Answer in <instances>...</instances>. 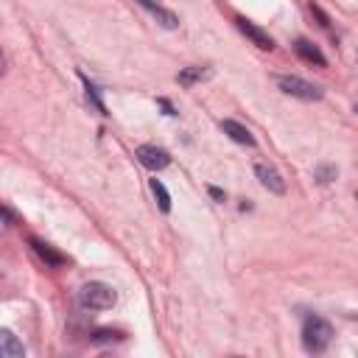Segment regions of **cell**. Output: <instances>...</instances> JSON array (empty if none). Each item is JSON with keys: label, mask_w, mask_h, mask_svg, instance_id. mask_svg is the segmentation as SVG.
I'll return each mask as SVG.
<instances>
[{"label": "cell", "mask_w": 358, "mask_h": 358, "mask_svg": "<svg viewBox=\"0 0 358 358\" xmlns=\"http://www.w3.org/2000/svg\"><path fill=\"white\" fill-rule=\"evenodd\" d=\"M235 25H238V31H241L243 36H249L260 50H271V48H274V39H271L263 28H257L255 22H249V20H243V17H235Z\"/></svg>", "instance_id": "cell-5"}, {"label": "cell", "mask_w": 358, "mask_h": 358, "mask_svg": "<svg viewBox=\"0 0 358 358\" xmlns=\"http://www.w3.org/2000/svg\"><path fill=\"white\" fill-rule=\"evenodd\" d=\"M117 338H120L117 330H95V333L90 336L92 344H109V341H117Z\"/></svg>", "instance_id": "cell-14"}, {"label": "cell", "mask_w": 358, "mask_h": 358, "mask_svg": "<svg viewBox=\"0 0 358 358\" xmlns=\"http://www.w3.org/2000/svg\"><path fill=\"white\" fill-rule=\"evenodd\" d=\"M134 157H137L148 171H162V168H168V162H171V154H168L165 148H157V145H140V148L134 151Z\"/></svg>", "instance_id": "cell-4"}, {"label": "cell", "mask_w": 358, "mask_h": 358, "mask_svg": "<svg viewBox=\"0 0 358 358\" xmlns=\"http://www.w3.org/2000/svg\"><path fill=\"white\" fill-rule=\"evenodd\" d=\"M277 87L285 92V95H294L299 101H319L322 98V87L299 78V76H277Z\"/></svg>", "instance_id": "cell-3"}, {"label": "cell", "mask_w": 358, "mask_h": 358, "mask_svg": "<svg viewBox=\"0 0 358 358\" xmlns=\"http://www.w3.org/2000/svg\"><path fill=\"white\" fill-rule=\"evenodd\" d=\"M221 129H224L235 143H241V145H255V137H252L249 129L241 126L238 120H221Z\"/></svg>", "instance_id": "cell-9"}, {"label": "cell", "mask_w": 358, "mask_h": 358, "mask_svg": "<svg viewBox=\"0 0 358 358\" xmlns=\"http://www.w3.org/2000/svg\"><path fill=\"white\" fill-rule=\"evenodd\" d=\"M210 196H213L215 201H224V190H221V187H210Z\"/></svg>", "instance_id": "cell-17"}, {"label": "cell", "mask_w": 358, "mask_h": 358, "mask_svg": "<svg viewBox=\"0 0 358 358\" xmlns=\"http://www.w3.org/2000/svg\"><path fill=\"white\" fill-rule=\"evenodd\" d=\"M115 288L106 285V282H87L81 285L78 291V305L87 308V310H106L115 305Z\"/></svg>", "instance_id": "cell-2"}, {"label": "cell", "mask_w": 358, "mask_h": 358, "mask_svg": "<svg viewBox=\"0 0 358 358\" xmlns=\"http://www.w3.org/2000/svg\"><path fill=\"white\" fill-rule=\"evenodd\" d=\"M294 50H296L305 62H310V64H319V67H324V64H327L324 53H322L313 42H308V39H296V42H294Z\"/></svg>", "instance_id": "cell-7"}, {"label": "cell", "mask_w": 358, "mask_h": 358, "mask_svg": "<svg viewBox=\"0 0 358 358\" xmlns=\"http://www.w3.org/2000/svg\"><path fill=\"white\" fill-rule=\"evenodd\" d=\"M316 179H319L322 185H327L330 179H336V168H333V165H319V168H316Z\"/></svg>", "instance_id": "cell-16"}, {"label": "cell", "mask_w": 358, "mask_h": 358, "mask_svg": "<svg viewBox=\"0 0 358 358\" xmlns=\"http://www.w3.org/2000/svg\"><path fill=\"white\" fill-rule=\"evenodd\" d=\"M159 106H162V109H165V112H168V115H176V112H173V106H171V103H168V101H165V98H159Z\"/></svg>", "instance_id": "cell-18"}, {"label": "cell", "mask_w": 358, "mask_h": 358, "mask_svg": "<svg viewBox=\"0 0 358 358\" xmlns=\"http://www.w3.org/2000/svg\"><path fill=\"white\" fill-rule=\"evenodd\" d=\"M84 87H87V98H90V101L95 103V109L106 115V109H103V103H101V95H98V87H95L92 81H87V78H84Z\"/></svg>", "instance_id": "cell-15"}, {"label": "cell", "mask_w": 358, "mask_h": 358, "mask_svg": "<svg viewBox=\"0 0 358 358\" xmlns=\"http://www.w3.org/2000/svg\"><path fill=\"white\" fill-rule=\"evenodd\" d=\"M151 190H154V196H157V201H159V210L168 213V210H171V196H168L165 185H162L159 179H151Z\"/></svg>", "instance_id": "cell-13"}, {"label": "cell", "mask_w": 358, "mask_h": 358, "mask_svg": "<svg viewBox=\"0 0 358 358\" xmlns=\"http://www.w3.org/2000/svg\"><path fill=\"white\" fill-rule=\"evenodd\" d=\"M0 355H3V358H22V355H25L22 344H20L8 330L0 333Z\"/></svg>", "instance_id": "cell-11"}, {"label": "cell", "mask_w": 358, "mask_h": 358, "mask_svg": "<svg viewBox=\"0 0 358 358\" xmlns=\"http://www.w3.org/2000/svg\"><path fill=\"white\" fill-rule=\"evenodd\" d=\"M210 76V70L207 67H185L179 76H176V81L179 84H185V87H190L193 81H201V78H207Z\"/></svg>", "instance_id": "cell-12"}, {"label": "cell", "mask_w": 358, "mask_h": 358, "mask_svg": "<svg viewBox=\"0 0 358 358\" xmlns=\"http://www.w3.org/2000/svg\"><path fill=\"white\" fill-rule=\"evenodd\" d=\"M255 173H257L260 185H263L266 190H271V193H277V196L285 193V182H282V176H280L274 168H268V165H255Z\"/></svg>", "instance_id": "cell-6"}, {"label": "cell", "mask_w": 358, "mask_h": 358, "mask_svg": "<svg viewBox=\"0 0 358 358\" xmlns=\"http://www.w3.org/2000/svg\"><path fill=\"white\" fill-rule=\"evenodd\" d=\"M143 8H148L154 17H157V22L159 25H165V28H176L179 25V20H176V14L173 11H168V8H162L159 3H154V0H137Z\"/></svg>", "instance_id": "cell-8"}, {"label": "cell", "mask_w": 358, "mask_h": 358, "mask_svg": "<svg viewBox=\"0 0 358 358\" xmlns=\"http://www.w3.org/2000/svg\"><path fill=\"white\" fill-rule=\"evenodd\" d=\"M31 246H34V252H36L48 266H64V255H59L53 246L42 243V241H36V238H31Z\"/></svg>", "instance_id": "cell-10"}, {"label": "cell", "mask_w": 358, "mask_h": 358, "mask_svg": "<svg viewBox=\"0 0 358 358\" xmlns=\"http://www.w3.org/2000/svg\"><path fill=\"white\" fill-rule=\"evenodd\" d=\"M355 112H358V106H355Z\"/></svg>", "instance_id": "cell-19"}, {"label": "cell", "mask_w": 358, "mask_h": 358, "mask_svg": "<svg viewBox=\"0 0 358 358\" xmlns=\"http://www.w3.org/2000/svg\"><path fill=\"white\" fill-rule=\"evenodd\" d=\"M330 338H333V327H330L327 319H322V316H308L305 319V324H302V344H305L308 352L327 350Z\"/></svg>", "instance_id": "cell-1"}]
</instances>
